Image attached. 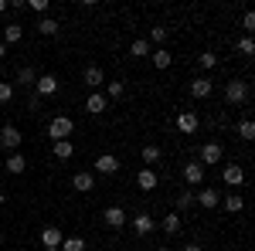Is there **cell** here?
<instances>
[{"instance_id": "5", "label": "cell", "mask_w": 255, "mask_h": 251, "mask_svg": "<svg viewBox=\"0 0 255 251\" xmlns=\"http://www.w3.org/2000/svg\"><path fill=\"white\" fill-rule=\"evenodd\" d=\"M102 224H106V228H113V231L126 228V211L116 207V204H113V207H106V211H102Z\"/></svg>"}, {"instance_id": "10", "label": "cell", "mask_w": 255, "mask_h": 251, "mask_svg": "<svg viewBox=\"0 0 255 251\" xmlns=\"http://www.w3.org/2000/svg\"><path fill=\"white\" fill-rule=\"evenodd\" d=\"M221 156H225L221 143H204V146H201V167H204V163H208V167H211V163H221Z\"/></svg>"}, {"instance_id": "19", "label": "cell", "mask_w": 255, "mask_h": 251, "mask_svg": "<svg viewBox=\"0 0 255 251\" xmlns=\"http://www.w3.org/2000/svg\"><path fill=\"white\" fill-rule=\"evenodd\" d=\"M3 170H7V173H24V170H27V160H24V153H10L7 156V163H3Z\"/></svg>"}, {"instance_id": "1", "label": "cell", "mask_w": 255, "mask_h": 251, "mask_svg": "<svg viewBox=\"0 0 255 251\" xmlns=\"http://www.w3.org/2000/svg\"><path fill=\"white\" fill-rule=\"evenodd\" d=\"M225 102H228V105H245V102H249V82L232 78V82L225 85Z\"/></svg>"}, {"instance_id": "9", "label": "cell", "mask_w": 255, "mask_h": 251, "mask_svg": "<svg viewBox=\"0 0 255 251\" xmlns=\"http://www.w3.org/2000/svg\"><path fill=\"white\" fill-rule=\"evenodd\" d=\"M157 183H160V176L153 173L150 167H143V170L136 173V187H139L143 193H153V190H157Z\"/></svg>"}, {"instance_id": "23", "label": "cell", "mask_w": 255, "mask_h": 251, "mask_svg": "<svg viewBox=\"0 0 255 251\" xmlns=\"http://www.w3.org/2000/svg\"><path fill=\"white\" fill-rule=\"evenodd\" d=\"M170 61H174V55H170L167 48H157V51H153V68L167 72V68H170Z\"/></svg>"}, {"instance_id": "34", "label": "cell", "mask_w": 255, "mask_h": 251, "mask_svg": "<svg viewBox=\"0 0 255 251\" xmlns=\"http://www.w3.org/2000/svg\"><path fill=\"white\" fill-rule=\"evenodd\" d=\"M235 51H238V55H245V58H252V55H255V41L252 38H242L235 44Z\"/></svg>"}, {"instance_id": "4", "label": "cell", "mask_w": 255, "mask_h": 251, "mask_svg": "<svg viewBox=\"0 0 255 251\" xmlns=\"http://www.w3.org/2000/svg\"><path fill=\"white\" fill-rule=\"evenodd\" d=\"M197 126H201V119H197V112H191V109H180V112H177V129H180L184 136L197 133Z\"/></svg>"}, {"instance_id": "24", "label": "cell", "mask_w": 255, "mask_h": 251, "mask_svg": "<svg viewBox=\"0 0 255 251\" xmlns=\"http://www.w3.org/2000/svg\"><path fill=\"white\" fill-rule=\"evenodd\" d=\"M167 34H170V31H167L163 24H153V27H150V48H153V44H157V48H163Z\"/></svg>"}, {"instance_id": "41", "label": "cell", "mask_w": 255, "mask_h": 251, "mask_svg": "<svg viewBox=\"0 0 255 251\" xmlns=\"http://www.w3.org/2000/svg\"><path fill=\"white\" fill-rule=\"evenodd\" d=\"M3 10H7V0H0V14H3Z\"/></svg>"}, {"instance_id": "13", "label": "cell", "mask_w": 255, "mask_h": 251, "mask_svg": "<svg viewBox=\"0 0 255 251\" xmlns=\"http://www.w3.org/2000/svg\"><path fill=\"white\" fill-rule=\"evenodd\" d=\"M109 109V98L102 95V92H92V95L85 98V112H92V116H102Z\"/></svg>"}, {"instance_id": "43", "label": "cell", "mask_w": 255, "mask_h": 251, "mask_svg": "<svg viewBox=\"0 0 255 251\" xmlns=\"http://www.w3.org/2000/svg\"><path fill=\"white\" fill-rule=\"evenodd\" d=\"M157 251H170V248H167V245H163V248H157Z\"/></svg>"}, {"instance_id": "44", "label": "cell", "mask_w": 255, "mask_h": 251, "mask_svg": "<svg viewBox=\"0 0 255 251\" xmlns=\"http://www.w3.org/2000/svg\"><path fill=\"white\" fill-rule=\"evenodd\" d=\"M0 241H3V228H0Z\"/></svg>"}, {"instance_id": "12", "label": "cell", "mask_w": 255, "mask_h": 251, "mask_svg": "<svg viewBox=\"0 0 255 251\" xmlns=\"http://www.w3.org/2000/svg\"><path fill=\"white\" fill-rule=\"evenodd\" d=\"M211 92H215L211 78H191V95L194 98H211Z\"/></svg>"}, {"instance_id": "32", "label": "cell", "mask_w": 255, "mask_h": 251, "mask_svg": "<svg viewBox=\"0 0 255 251\" xmlns=\"http://www.w3.org/2000/svg\"><path fill=\"white\" fill-rule=\"evenodd\" d=\"M143 163H150V170H153V163H160V146H143Z\"/></svg>"}, {"instance_id": "35", "label": "cell", "mask_w": 255, "mask_h": 251, "mask_svg": "<svg viewBox=\"0 0 255 251\" xmlns=\"http://www.w3.org/2000/svg\"><path fill=\"white\" fill-rule=\"evenodd\" d=\"M123 92H126L123 82H106V98H123Z\"/></svg>"}, {"instance_id": "7", "label": "cell", "mask_w": 255, "mask_h": 251, "mask_svg": "<svg viewBox=\"0 0 255 251\" xmlns=\"http://www.w3.org/2000/svg\"><path fill=\"white\" fill-rule=\"evenodd\" d=\"M58 92V78L55 75H38V82H34V95L38 98H48Z\"/></svg>"}, {"instance_id": "42", "label": "cell", "mask_w": 255, "mask_h": 251, "mask_svg": "<svg viewBox=\"0 0 255 251\" xmlns=\"http://www.w3.org/2000/svg\"><path fill=\"white\" fill-rule=\"evenodd\" d=\"M3 55H7V48H3V44H0V58H3Z\"/></svg>"}, {"instance_id": "40", "label": "cell", "mask_w": 255, "mask_h": 251, "mask_svg": "<svg viewBox=\"0 0 255 251\" xmlns=\"http://www.w3.org/2000/svg\"><path fill=\"white\" fill-rule=\"evenodd\" d=\"M3 204H7V193H3V190H0V207H3Z\"/></svg>"}, {"instance_id": "21", "label": "cell", "mask_w": 255, "mask_h": 251, "mask_svg": "<svg viewBox=\"0 0 255 251\" xmlns=\"http://www.w3.org/2000/svg\"><path fill=\"white\" fill-rule=\"evenodd\" d=\"M221 204H225L228 214H238L242 207H245V197H242V193H228V197H221Z\"/></svg>"}, {"instance_id": "18", "label": "cell", "mask_w": 255, "mask_h": 251, "mask_svg": "<svg viewBox=\"0 0 255 251\" xmlns=\"http://www.w3.org/2000/svg\"><path fill=\"white\" fill-rule=\"evenodd\" d=\"M153 228H157V221H153L150 214H136V217H133V231H136L139 238H143V234H150Z\"/></svg>"}, {"instance_id": "27", "label": "cell", "mask_w": 255, "mask_h": 251, "mask_svg": "<svg viewBox=\"0 0 255 251\" xmlns=\"http://www.w3.org/2000/svg\"><path fill=\"white\" fill-rule=\"evenodd\" d=\"M72 153H75L72 139H61V143H55V160H72Z\"/></svg>"}, {"instance_id": "36", "label": "cell", "mask_w": 255, "mask_h": 251, "mask_svg": "<svg viewBox=\"0 0 255 251\" xmlns=\"http://www.w3.org/2000/svg\"><path fill=\"white\" fill-rule=\"evenodd\" d=\"M48 0H27V10H34V14H41V17H48Z\"/></svg>"}, {"instance_id": "2", "label": "cell", "mask_w": 255, "mask_h": 251, "mask_svg": "<svg viewBox=\"0 0 255 251\" xmlns=\"http://www.w3.org/2000/svg\"><path fill=\"white\" fill-rule=\"evenodd\" d=\"M75 133V122L68 116H55L51 122H48V136L55 139V143H61V139H68V136Z\"/></svg>"}, {"instance_id": "30", "label": "cell", "mask_w": 255, "mask_h": 251, "mask_svg": "<svg viewBox=\"0 0 255 251\" xmlns=\"http://www.w3.org/2000/svg\"><path fill=\"white\" fill-rule=\"evenodd\" d=\"M146 55H150V41H133V44H129V58H146Z\"/></svg>"}, {"instance_id": "33", "label": "cell", "mask_w": 255, "mask_h": 251, "mask_svg": "<svg viewBox=\"0 0 255 251\" xmlns=\"http://www.w3.org/2000/svg\"><path fill=\"white\" fill-rule=\"evenodd\" d=\"M197 65H201L204 72H211V68L218 65V55H211V51H201V55H197Z\"/></svg>"}, {"instance_id": "22", "label": "cell", "mask_w": 255, "mask_h": 251, "mask_svg": "<svg viewBox=\"0 0 255 251\" xmlns=\"http://www.w3.org/2000/svg\"><path fill=\"white\" fill-rule=\"evenodd\" d=\"M34 82H38V72H34L31 65H24V68L17 72V85H20V88H31Z\"/></svg>"}, {"instance_id": "38", "label": "cell", "mask_w": 255, "mask_h": 251, "mask_svg": "<svg viewBox=\"0 0 255 251\" xmlns=\"http://www.w3.org/2000/svg\"><path fill=\"white\" fill-rule=\"evenodd\" d=\"M242 31H245V34H252V31H255V14H252V10L242 14Z\"/></svg>"}, {"instance_id": "31", "label": "cell", "mask_w": 255, "mask_h": 251, "mask_svg": "<svg viewBox=\"0 0 255 251\" xmlns=\"http://www.w3.org/2000/svg\"><path fill=\"white\" fill-rule=\"evenodd\" d=\"M163 231H167V234H177V231H180V214H167V217H163Z\"/></svg>"}, {"instance_id": "26", "label": "cell", "mask_w": 255, "mask_h": 251, "mask_svg": "<svg viewBox=\"0 0 255 251\" xmlns=\"http://www.w3.org/2000/svg\"><path fill=\"white\" fill-rule=\"evenodd\" d=\"M20 38H24V27H20V24H7V27H3V41H7V44H17Z\"/></svg>"}, {"instance_id": "11", "label": "cell", "mask_w": 255, "mask_h": 251, "mask_svg": "<svg viewBox=\"0 0 255 251\" xmlns=\"http://www.w3.org/2000/svg\"><path fill=\"white\" fill-rule=\"evenodd\" d=\"M82 82H85V85H89V88H102V85H106V75H102V68H99V65H89V68H85V72H82Z\"/></svg>"}, {"instance_id": "8", "label": "cell", "mask_w": 255, "mask_h": 251, "mask_svg": "<svg viewBox=\"0 0 255 251\" xmlns=\"http://www.w3.org/2000/svg\"><path fill=\"white\" fill-rule=\"evenodd\" d=\"M96 173H102V176L119 173V160H116L113 153H99V156H96Z\"/></svg>"}, {"instance_id": "45", "label": "cell", "mask_w": 255, "mask_h": 251, "mask_svg": "<svg viewBox=\"0 0 255 251\" xmlns=\"http://www.w3.org/2000/svg\"><path fill=\"white\" fill-rule=\"evenodd\" d=\"M44 251H58V248H44Z\"/></svg>"}, {"instance_id": "6", "label": "cell", "mask_w": 255, "mask_h": 251, "mask_svg": "<svg viewBox=\"0 0 255 251\" xmlns=\"http://www.w3.org/2000/svg\"><path fill=\"white\" fill-rule=\"evenodd\" d=\"M221 180H225V187H242V183H245V170H242V163H228V167L221 170Z\"/></svg>"}, {"instance_id": "3", "label": "cell", "mask_w": 255, "mask_h": 251, "mask_svg": "<svg viewBox=\"0 0 255 251\" xmlns=\"http://www.w3.org/2000/svg\"><path fill=\"white\" fill-rule=\"evenodd\" d=\"M20 143H24V136H20L17 126H3V129H0V146H3V150L20 153Z\"/></svg>"}, {"instance_id": "14", "label": "cell", "mask_w": 255, "mask_h": 251, "mask_svg": "<svg viewBox=\"0 0 255 251\" xmlns=\"http://www.w3.org/2000/svg\"><path fill=\"white\" fill-rule=\"evenodd\" d=\"M194 204L208 207V211H215L218 204H221V193H218V190H211V187H208V190H197V193H194Z\"/></svg>"}, {"instance_id": "20", "label": "cell", "mask_w": 255, "mask_h": 251, "mask_svg": "<svg viewBox=\"0 0 255 251\" xmlns=\"http://www.w3.org/2000/svg\"><path fill=\"white\" fill-rule=\"evenodd\" d=\"M34 27H38V34H41V38H55V34H58V27H61V24H58L55 17H41L38 24H34Z\"/></svg>"}, {"instance_id": "16", "label": "cell", "mask_w": 255, "mask_h": 251, "mask_svg": "<svg viewBox=\"0 0 255 251\" xmlns=\"http://www.w3.org/2000/svg\"><path fill=\"white\" fill-rule=\"evenodd\" d=\"M72 190H79V193L96 190V173H75L72 176Z\"/></svg>"}, {"instance_id": "17", "label": "cell", "mask_w": 255, "mask_h": 251, "mask_svg": "<svg viewBox=\"0 0 255 251\" xmlns=\"http://www.w3.org/2000/svg\"><path fill=\"white\" fill-rule=\"evenodd\" d=\"M61 238H65V234H61L58 228H55V224L41 228V245H44V248H58V245H61Z\"/></svg>"}, {"instance_id": "28", "label": "cell", "mask_w": 255, "mask_h": 251, "mask_svg": "<svg viewBox=\"0 0 255 251\" xmlns=\"http://www.w3.org/2000/svg\"><path fill=\"white\" fill-rule=\"evenodd\" d=\"M238 139H245V143H249V139H255V122L249 116L238 122Z\"/></svg>"}, {"instance_id": "39", "label": "cell", "mask_w": 255, "mask_h": 251, "mask_svg": "<svg viewBox=\"0 0 255 251\" xmlns=\"http://www.w3.org/2000/svg\"><path fill=\"white\" fill-rule=\"evenodd\" d=\"M184 251H204L201 245H184Z\"/></svg>"}, {"instance_id": "25", "label": "cell", "mask_w": 255, "mask_h": 251, "mask_svg": "<svg viewBox=\"0 0 255 251\" xmlns=\"http://www.w3.org/2000/svg\"><path fill=\"white\" fill-rule=\"evenodd\" d=\"M58 251H85V241H82L79 234H72V238H61Z\"/></svg>"}, {"instance_id": "29", "label": "cell", "mask_w": 255, "mask_h": 251, "mask_svg": "<svg viewBox=\"0 0 255 251\" xmlns=\"http://www.w3.org/2000/svg\"><path fill=\"white\" fill-rule=\"evenodd\" d=\"M191 207H194V190H180V193H177V214L191 211Z\"/></svg>"}, {"instance_id": "37", "label": "cell", "mask_w": 255, "mask_h": 251, "mask_svg": "<svg viewBox=\"0 0 255 251\" xmlns=\"http://www.w3.org/2000/svg\"><path fill=\"white\" fill-rule=\"evenodd\" d=\"M10 98H14V85L10 82H0V105H7Z\"/></svg>"}, {"instance_id": "15", "label": "cell", "mask_w": 255, "mask_h": 251, "mask_svg": "<svg viewBox=\"0 0 255 251\" xmlns=\"http://www.w3.org/2000/svg\"><path fill=\"white\" fill-rule=\"evenodd\" d=\"M184 180H187L191 187H201V183H204V167H201V163H184Z\"/></svg>"}]
</instances>
